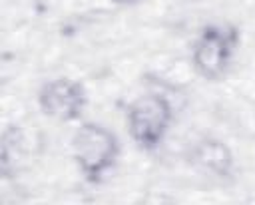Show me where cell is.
Segmentation results:
<instances>
[{"instance_id": "3", "label": "cell", "mask_w": 255, "mask_h": 205, "mask_svg": "<svg viewBox=\"0 0 255 205\" xmlns=\"http://www.w3.org/2000/svg\"><path fill=\"white\" fill-rule=\"evenodd\" d=\"M239 44V32L225 24H207L201 28L191 50V62L195 72L205 80H219L227 74L235 50Z\"/></svg>"}, {"instance_id": "1", "label": "cell", "mask_w": 255, "mask_h": 205, "mask_svg": "<svg viewBox=\"0 0 255 205\" xmlns=\"http://www.w3.org/2000/svg\"><path fill=\"white\" fill-rule=\"evenodd\" d=\"M72 155L88 183H100L118 163L120 141L102 123H82L72 137Z\"/></svg>"}, {"instance_id": "5", "label": "cell", "mask_w": 255, "mask_h": 205, "mask_svg": "<svg viewBox=\"0 0 255 205\" xmlns=\"http://www.w3.org/2000/svg\"><path fill=\"white\" fill-rule=\"evenodd\" d=\"M189 163L217 179H229L235 171V159L229 145L217 137H203L199 139L189 151Z\"/></svg>"}, {"instance_id": "4", "label": "cell", "mask_w": 255, "mask_h": 205, "mask_svg": "<svg viewBox=\"0 0 255 205\" xmlns=\"http://www.w3.org/2000/svg\"><path fill=\"white\" fill-rule=\"evenodd\" d=\"M88 103L86 88L70 78L46 82L38 92V105L44 115L58 121H76Z\"/></svg>"}, {"instance_id": "7", "label": "cell", "mask_w": 255, "mask_h": 205, "mask_svg": "<svg viewBox=\"0 0 255 205\" xmlns=\"http://www.w3.org/2000/svg\"><path fill=\"white\" fill-rule=\"evenodd\" d=\"M114 4H120V6H131V4H135V2H139V0H112Z\"/></svg>"}, {"instance_id": "6", "label": "cell", "mask_w": 255, "mask_h": 205, "mask_svg": "<svg viewBox=\"0 0 255 205\" xmlns=\"http://www.w3.org/2000/svg\"><path fill=\"white\" fill-rule=\"evenodd\" d=\"M22 143H24V137H22V131L18 125H8L2 133V153H0V169L4 173V177L10 175V171L14 169L16 165V159L20 157L22 153Z\"/></svg>"}, {"instance_id": "2", "label": "cell", "mask_w": 255, "mask_h": 205, "mask_svg": "<svg viewBox=\"0 0 255 205\" xmlns=\"http://www.w3.org/2000/svg\"><path fill=\"white\" fill-rule=\"evenodd\" d=\"M128 129L133 143L143 151H153L165 139L173 121L171 102L157 92L135 98L126 111Z\"/></svg>"}]
</instances>
